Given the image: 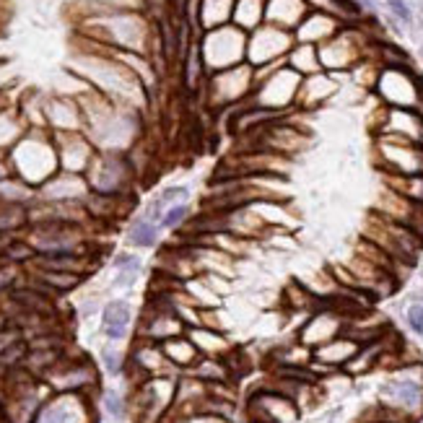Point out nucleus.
Listing matches in <instances>:
<instances>
[{
  "label": "nucleus",
  "mask_w": 423,
  "mask_h": 423,
  "mask_svg": "<svg viewBox=\"0 0 423 423\" xmlns=\"http://www.w3.org/2000/svg\"><path fill=\"white\" fill-rule=\"evenodd\" d=\"M382 408L392 411L395 415H405L418 421L423 415V371L405 369L387 379L379 390Z\"/></svg>",
  "instance_id": "f257e3e1"
},
{
  "label": "nucleus",
  "mask_w": 423,
  "mask_h": 423,
  "mask_svg": "<svg viewBox=\"0 0 423 423\" xmlns=\"http://www.w3.org/2000/svg\"><path fill=\"white\" fill-rule=\"evenodd\" d=\"M299 418V405L281 392L263 384L247 397V421L250 423H291Z\"/></svg>",
  "instance_id": "f03ea898"
},
{
  "label": "nucleus",
  "mask_w": 423,
  "mask_h": 423,
  "mask_svg": "<svg viewBox=\"0 0 423 423\" xmlns=\"http://www.w3.org/2000/svg\"><path fill=\"white\" fill-rule=\"evenodd\" d=\"M343 330H346V325H343V317L338 312L317 309L299 332V343L307 346V348H319V346H325V343L335 340L338 335H343Z\"/></svg>",
  "instance_id": "7ed1b4c3"
},
{
  "label": "nucleus",
  "mask_w": 423,
  "mask_h": 423,
  "mask_svg": "<svg viewBox=\"0 0 423 423\" xmlns=\"http://www.w3.org/2000/svg\"><path fill=\"white\" fill-rule=\"evenodd\" d=\"M359 343L353 338H348V335H338L335 340H330V343H325V346H319V348L312 350V364L314 366H325V369H346L348 366V361L359 353Z\"/></svg>",
  "instance_id": "20e7f679"
},
{
  "label": "nucleus",
  "mask_w": 423,
  "mask_h": 423,
  "mask_svg": "<svg viewBox=\"0 0 423 423\" xmlns=\"http://www.w3.org/2000/svg\"><path fill=\"white\" fill-rule=\"evenodd\" d=\"M81 421V408L70 397H57L39 408L34 423H78Z\"/></svg>",
  "instance_id": "39448f33"
},
{
  "label": "nucleus",
  "mask_w": 423,
  "mask_h": 423,
  "mask_svg": "<svg viewBox=\"0 0 423 423\" xmlns=\"http://www.w3.org/2000/svg\"><path fill=\"white\" fill-rule=\"evenodd\" d=\"M161 350H164L167 361H171L174 366H182V369H192V366L203 359L200 350L195 348V343H192L190 338H180V335L164 340Z\"/></svg>",
  "instance_id": "423d86ee"
},
{
  "label": "nucleus",
  "mask_w": 423,
  "mask_h": 423,
  "mask_svg": "<svg viewBox=\"0 0 423 423\" xmlns=\"http://www.w3.org/2000/svg\"><path fill=\"white\" fill-rule=\"evenodd\" d=\"M190 340L195 343V348L200 350V356H216V359H223L232 346L229 340L221 335V330H211V328H192Z\"/></svg>",
  "instance_id": "0eeeda50"
},
{
  "label": "nucleus",
  "mask_w": 423,
  "mask_h": 423,
  "mask_svg": "<svg viewBox=\"0 0 423 423\" xmlns=\"http://www.w3.org/2000/svg\"><path fill=\"white\" fill-rule=\"evenodd\" d=\"M192 377L205 382V384H229L234 374L229 369L226 359H216V356H203L195 366H192Z\"/></svg>",
  "instance_id": "6e6552de"
},
{
  "label": "nucleus",
  "mask_w": 423,
  "mask_h": 423,
  "mask_svg": "<svg viewBox=\"0 0 423 423\" xmlns=\"http://www.w3.org/2000/svg\"><path fill=\"white\" fill-rule=\"evenodd\" d=\"M127 325H130V307L125 301H112L104 309V332L112 340H122L127 335Z\"/></svg>",
  "instance_id": "1a4fd4ad"
},
{
  "label": "nucleus",
  "mask_w": 423,
  "mask_h": 423,
  "mask_svg": "<svg viewBox=\"0 0 423 423\" xmlns=\"http://www.w3.org/2000/svg\"><path fill=\"white\" fill-rule=\"evenodd\" d=\"M187 198V190L185 187H171V190H164L161 192V198H156V203L151 205V216L156 218V216H161L164 213V208H174V205H182V200Z\"/></svg>",
  "instance_id": "9d476101"
},
{
  "label": "nucleus",
  "mask_w": 423,
  "mask_h": 423,
  "mask_svg": "<svg viewBox=\"0 0 423 423\" xmlns=\"http://www.w3.org/2000/svg\"><path fill=\"white\" fill-rule=\"evenodd\" d=\"M156 236H159V229L153 226L151 221H135L133 223V229H130V242L133 244H140V247H151V244L156 242Z\"/></svg>",
  "instance_id": "9b49d317"
},
{
  "label": "nucleus",
  "mask_w": 423,
  "mask_h": 423,
  "mask_svg": "<svg viewBox=\"0 0 423 423\" xmlns=\"http://www.w3.org/2000/svg\"><path fill=\"white\" fill-rule=\"evenodd\" d=\"M115 267H117V273H120V283H122V286H130V281H133L138 275V270H140V263H138V257H133V254H117Z\"/></svg>",
  "instance_id": "f8f14e48"
},
{
  "label": "nucleus",
  "mask_w": 423,
  "mask_h": 423,
  "mask_svg": "<svg viewBox=\"0 0 423 423\" xmlns=\"http://www.w3.org/2000/svg\"><path fill=\"white\" fill-rule=\"evenodd\" d=\"M405 319H408V328H411L415 335H423V304L421 301H415V304L408 307Z\"/></svg>",
  "instance_id": "ddd939ff"
},
{
  "label": "nucleus",
  "mask_w": 423,
  "mask_h": 423,
  "mask_svg": "<svg viewBox=\"0 0 423 423\" xmlns=\"http://www.w3.org/2000/svg\"><path fill=\"white\" fill-rule=\"evenodd\" d=\"M185 216H187V205H185V203H182V205H174V208H169V211L161 216V226H164V229H174V226H180Z\"/></svg>",
  "instance_id": "4468645a"
},
{
  "label": "nucleus",
  "mask_w": 423,
  "mask_h": 423,
  "mask_svg": "<svg viewBox=\"0 0 423 423\" xmlns=\"http://www.w3.org/2000/svg\"><path fill=\"white\" fill-rule=\"evenodd\" d=\"M102 359H104L106 369L112 371V374H117V371L122 369V356H120L117 350H112V348H104V350H102Z\"/></svg>",
  "instance_id": "2eb2a0df"
},
{
  "label": "nucleus",
  "mask_w": 423,
  "mask_h": 423,
  "mask_svg": "<svg viewBox=\"0 0 423 423\" xmlns=\"http://www.w3.org/2000/svg\"><path fill=\"white\" fill-rule=\"evenodd\" d=\"M104 405H106V411L112 413V415H115V418H122V400H120V395H115V392H109V395H106L104 397Z\"/></svg>",
  "instance_id": "dca6fc26"
},
{
  "label": "nucleus",
  "mask_w": 423,
  "mask_h": 423,
  "mask_svg": "<svg viewBox=\"0 0 423 423\" xmlns=\"http://www.w3.org/2000/svg\"><path fill=\"white\" fill-rule=\"evenodd\" d=\"M392 11L397 13V16H400L402 21H411V11H408V8L402 6L400 0H392Z\"/></svg>",
  "instance_id": "f3484780"
},
{
  "label": "nucleus",
  "mask_w": 423,
  "mask_h": 423,
  "mask_svg": "<svg viewBox=\"0 0 423 423\" xmlns=\"http://www.w3.org/2000/svg\"><path fill=\"white\" fill-rule=\"evenodd\" d=\"M187 423H226V421H223V418H216V415H195V418Z\"/></svg>",
  "instance_id": "a211bd4d"
},
{
  "label": "nucleus",
  "mask_w": 423,
  "mask_h": 423,
  "mask_svg": "<svg viewBox=\"0 0 423 423\" xmlns=\"http://www.w3.org/2000/svg\"><path fill=\"white\" fill-rule=\"evenodd\" d=\"M6 281H8V273H0V288L6 286Z\"/></svg>",
  "instance_id": "6ab92c4d"
}]
</instances>
